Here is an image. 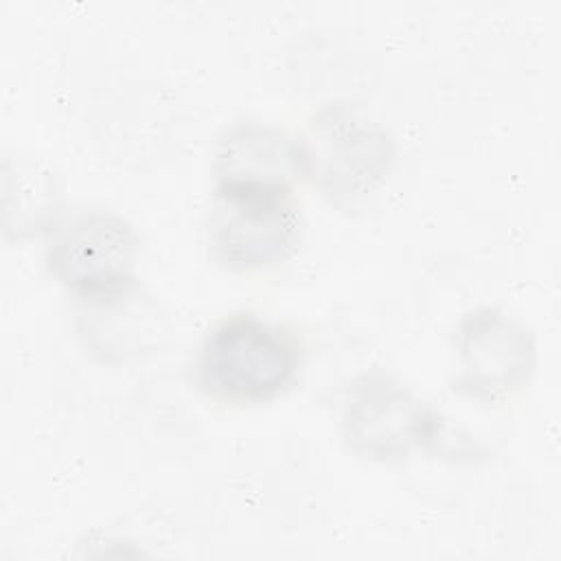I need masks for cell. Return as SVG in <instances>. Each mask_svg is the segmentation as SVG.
<instances>
[{
    "label": "cell",
    "mask_w": 561,
    "mask_h": 561,
    "mask_svg": "<svg viewBox=\"0 0 561 561\" xmlns=\"http://www.w3.org/2000/svg\"><path fill=\"white\" fill-rule=\"evenodd\" d=\"M300 348L280 324L254 313L219 320L197 353L199 386L224 401L259 403L280 394L296 377Z\"/></svg>",
    "instance_id": "6da1fadb"
},
{
    "label": "cell",
    "mask_w": 561,
    "mask_h": 561,
    "mask_svg": "<svg viewBox=\"0 0 561 561\" xmlns=\"http://www.w3.org/2000/svg\"><path fill=\"white\" fill-rule=\"evenodd\" d=\"M300 140L307 178L335 199L373 191L386 180L394 160L388 129L348 103L318 110Z\"/></svg>",
    "instance_id": "7a4b0ae2"
},
{
    "label": "cell",
    "mask_w": 561,
    "mask_h": 561,
    "mask_svg": "<svg viewBox=\"0 0 561 561\" xmlns=\"http://www.w3.org/2000/svg\"><path fill=\"white\" fill-rule=\"evenodd\" d=\"M342 436L364 458L401 460L414 449L436 445L440 421L397 377L368 370L355 377L346 390Z\"/></svg>",
    "instance_id": "3957f363"
},
{
    "label": "cell",
    "mask_w": 561,
    "mask_h": 561,
    "mask_svg": "<svg viewBox=\"0 0 561 561\" xmlns=\"http://www.w3.org/2000/svg\"><path fill=\"white\" fill-rule=\"evenodd\" d=\"M138 239L112 210H85L57 228L46 263L72 294L92 302L127 296L136 283Z\"/></svg>",
    "instance_id": "277c9868"
},
{
    "label": "cell",
    "mask_w": 561,
    "mask_h": 561,
    "mask_svg": "<svg viewBox=\"0 0 561 561\" xmlns=\"http://www.w3.org/2000/svg\"><path fill=\"white\" fill-rule=\"evenodd\" d=\"M300 239L291 193L215 188L208 217L213 254L232 270H263L287 261Z\"/></svg>",
    "instance_id": "5b68a950"
},
{
    "label": "cell",
    "mask_w": 561,
    "mask_h": 561,
    "mask_svg": "<svg viewBox=\"0 0 561 561\" xmlns=\"http://www.w3.org/2000/svg\"><path fill=\"white\" fill-rule=\"evenodd\" d=\"M456 351L460 370L454 388L486 403L519 392L537 364L530 329L497 307L473 309L458 322Z\"/></svg>",
    "instance_id": "8992f818"
},
{
    "label": "cell",
    "mask_w": 561,
    "mask_h": 561,
    "mask_svg": "<svg viewBox=\"0 0 561 561\" xmlns=\"http://www.w3.org/2000/svg\"><path fill=\"white\" fill-rule=\"evenodd\" d=\"M215 188L291 193L307 178L302 140L270 123H234L215 147Z\"/></svg>",
    "instance_id": "52a82bcc"
},
{
    "label": "cell",
    "mask_w": 561,
    "mask_h": 561,
    "mask_svg": "<svg viewBox=\"0 0 561 561\" xmlns=\"http://www.w3.org/2000/svg\"><path fill=\"white\" fill-rule=\"evenodd\" d=\"M2 210L7 237L24 239L55 230L61 213L57 173L37 158L7 156L2 162Z\"/></svg>",
    "instance_id": "ba28073f"
}]
</instances>
